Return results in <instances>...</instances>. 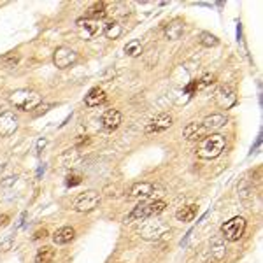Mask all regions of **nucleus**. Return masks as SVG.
<instances>
[{"label": "nucleus", "instance_id": "1", "mask_svg": "<svg viewBox=\"0 0 263 263\" xmlns=\"http://www.w3.org/2000/svg\"><path fill=\"white\" fill-rule=\"evenodd\" d=\"M225 146H227V139L221 133H211L206 135L198 144L197 154L202 160H212V158H218L223 153Z\"/></svg>", "mask_w": 263, "mask_h": 263}, {"label": "nucleus", "instance_id": "2", "mask_svg": "<svg viewBox=\"0 0 263 263\" xmlns=\"http://www.w3.org/2000/svg\"><path fill=\"white\" fill-rule=\"evenodd\" d=\"M9 102L19 111H33L41 106L43 97L33 90H16L9 95Z\"/></svg>", "mask_w": 263, "mask_h": 263}, {"label": "nucleus", "instance_id": "3", "mask_svg": "<svg viewBox=\"0 0 263 263\" xmlns=\"http://www.w3.org/2000/svg\"><path fill=\"white\" fill-rule=\"evenodd\" d=\"M246 225H248L246 223V219L240 218V216H235V218L225 221L223 227H221V237L228 242L239 240L246 232Z\"/></svg>", "mask_w": 263, "mask_h": 263}, {"label": "nucleus", "instance_id": "4", "mask_svg": "<svg viewBox=\"0 0 263 263\" xmlns=\"http://www.w3.org/2000/svg\"><path fill=\"white\" fill-rule=\"evenodd\" d=\"M140 237L146 240H160L164 239L165 235L170 233V228L167 225L160 223V221H151V223H146L143 228H140Z\"/></svg>", "mask_w": 263, "mask_h": 263}, {"label": "nucleus", "instance_id": "5", "mask_svg": "<svg viewBox=\"0 0 263 263\" xmlns=\"http://www.w3.org/2000/svg\"><path fill=\"white\" fill-rule=\"evenodd\" d=\"M100 202V193L95 190H88L85 193H81L74 202V209L77 212H90L98 206Z\"/></svg>", "mask_w": 263, "mask_h": 263}, {"label": "nucleus", "instance_id": "6", "mask_svg": "<svg viewBox=\"0 0 263 263\" xmlns=\"http://www.w3.org/2000/svg\"><path fill=\"white\" fill-rule=\"evenodd\" d=\"M53 62H55L58 69H69V67H72L77 62V53L74 49L62 46V48H56L55 53H53Z\"/></svg>", "mask_w": 263, "mask_h": 263}, {"label": "nucleus", "instance_id": "7", "mask_svg": "<svg viewBox=\"0 0 263 263\" xmlns=\"http://www.w3.org/2000/svg\"><path fill=\"white\" fill-rule=\"evenodd\" d=\"M172 127V116L167 114V112H161V114L154 116V118L146 125V133H160L165 132Z\"/></svg>", "mask_w": 263, "mask_h": 263}, {"label": "nucleus", "instance_id": "8", "mask_svg": "<svg viewBox=\"0 0 263 263\" xmlns=\"http://www.w3.org/2000/svg\"><path fill=\"white\" fill-rule=\"evenodd\" d=\"M18 130V116L7 111L0 114V137H9Z\"/></svg>", "mask_w": 263, "mask_h": 263}, {"label": "nucleus", "instance_id": "9", "mask_svg": "<svg viewBox=\"0 0 263 263\" xmlns=\"http://www.w3.org/2000/svg\"><path fill=\"white\" fill-rule=\"evenodd\" d=\"M156 191H164V190L151 185V183H135V185L130 188V197L132 198H149V197H154V195H161V193H156Z\"/></svg>", "mask_w": 263, "mask_h": 263}, {"label": "nucleus", "instance_id": "10", "mask_svg": "<svg viewBox=\"0 0 263 263\" xmlns=\"http://www.w3.org/2000/svg\"><path fill=\"white\" fill-rule=\"evenodd\" d=\"M77 28H79V33H81V37L85 41H91L93 37H97L100 32H102V27H100L98 22H95V19H79L77 22Z\"/></svg>", "mask_w": 263, "mask_h": 263}, {"label": "nucleus", "instance_id": "11", "mask_svg": "<svg viewBox=\"0 0 263 263\" xmlns=\"http://www.w3.org/2000/svg\"><path fill=\"white\" fill-rule=\"evenodd\" d=\"M216 104L221 107V109H232L233 106L237 104V95L232 88L223 86L216 91Z\"/></svg>", "mask_w": 263, "mask_h": 263}, {"label": "nucleus", "instance_id": "12", "mask_svg": "<svg viewBox=\"0 0 263 263\" xmlns=\"http://www.w3.org/2000/svg\"><path fill=\"white\" fill-rule=\"evenodd\" d=\"M148 218H151V207H149V204L140 202L132 209V212L125 218V221H127V223H132V221H144Z\"/></svg>", "mask_w": 263, "mask_h": 263}, {"label": "nucleus", "instance_id": "13", "mask_svg": "<svg viewBox=\"0 0 263 263\" xmlns=\"http://www.w3.org/2000/svg\"><path fill=\"white\" fill-rule=\"evenodd\" d=\"M183 135L186 140H202L207 135V130L202 123H188L183 130Z\"/></svg>", "mask_w": 263, "mask_h": 263}, {"label": "nucleus", "instance_id": "14", "mask_svg": "<svg viewBox=\"0 0 263 263\" xmlns=\"http://www.w3.org/2000/svg\"><path fill=\"white\" fill-rule=\"evenodd\" d=\"M164 33L169 41L181 39L183 33H185V23H183V19H172L170 23H167Z\"/></svg>", "mask_w": 263, "mask_h": 263}, {"label": "nucleus", "instance_id": "15", "mask_svg": "<svg viewBox=\"0 0 263 263\" xmlns=\"http://www.w3.org/2000/svg\"><path fill=\"white\" fill-rule=\"evenodd\" d=\"M121 119H123V116H121V112L118 109H109V111L104 112L102 125L106 130H116V128L121 125Z\"/></svg>", "mask_w": 263, "mask_h": 263}, {"label": "nucleus", "instance_id": "16", "mask_svg": "<svg viewBox=\"0 0 263 263\" xmlns=\"http://www.w3.org/2000/svg\"><path fill=\"white\" fill-rule=\"evenodd\" d=\"M74 237H76V230H74L72 227H62L53 233V242L58 246H64V244L72 242Z\"/></svg>", "mask_w": 263, "mask_h": 263}, {"label": "nucleus", "instance_id": "17", "mask_svg": "<svg viewBox=\"0 0 263 263\" xmlns=\"http://www.w3.org/2000/svg\"><path fill=\"white\" fill-rule=\"evenodd\" d=\"M106 91L102 90V88H91L90 91H88V95L85 97V104L88 107H98L100 104L106 102Z\"/></svg>", "mask_w": 263, "mask_h": 263}, {"label": "nucleus", "instance_id": "18", "mask_svg": "<svg viewBox=\"0 0 263 263\" xmlns=\"http://www.w3.org/2000/svg\"><path fill=\"white\" fill-rule=\"evenodd\" d=\"M202 125H204V128H206L207 132L219 130V128H223L225 125H227V116H223V114H211V116H207V118L202 121Z\"/></svg>", "mask_w": 263, "mask_h": 263}, {"label": "nucleus", "instance_id": "19", "mask_svg": "<svg viewBox=\"0 0 263 263\" xmlns=\"http://www.w3.org/2000/svg\"><path fill=\"white\" fill-rule=\"evenodd\" d=\"M107 14H109V7H107L106 2H97V4H93L90 9H88V18L95 19V22L106 18Z\"/></svg>", "mask_w": 263, "mask_h": 263}, {"label": "nucleus", "instance_id": "20", "mask_svg": "<svg viewBox=\"0 0 263 263\" xmlns=\"http://www.w3.org/2000/svg\"><path fill=\"white\" fill-rule=\"evenodd\" d=\"M211 254L214 260H223L225 254H227V244H225V239L223 237H216L212 239L211 242Z\"/></svg>", "mask_w": 263, "mask_h": 263}, {"label": "nucleus", "instance_id": "21", "mask_svg": "<svg viewBox=\"0 0 263 263\" xmlns=\"http://www.w3.org/2000/svg\"><path fill=\"white\" fill-rule=\"evenodd\" d=\"M197 212H198L197 206H185L175 212V218L179 221H183V223H190V221H193L197 218Z\"/></svg>", "mask_w": 263, "mask_h": 263}, {"label": "nucleus", "instance_id": "22", "mask_svg": "<svg viewBox=\"0 0 263 263\" xmlns=\"http://www.w3.org/2000/svg\"><path fill=\"white\" fill-rule=\"evenodd\" d=\"M53 260H55V249L49 248V246L41 248L35 254V261L37 263H51Z\"/></svg>", "mask_w": 263, "mask_h": 263}, {"label": "nucleus", "instance_id": "23", "mask_svg": "<svg viewBox=\"0 0 263 263\" xmlns=\"http://www.w3.org/2000/svg\"><path fill=\"white\" fill-rule=\"evenodd\" d=\"M79 160V154L76 153V149H69L64 154H60L58 161H60V167H74Z\"/></svg>", "mask_w": 263, "mask_h": 263}, {"label": "nucleus", "instance_id": "24", "mask_svg": "<svg viewBox=\"0 0 263 263\" xmlns=\"http://www.w3.org/2000/svg\"><path fill=\"white\" fill-rule=\"evenodd\" d=\"M198 43L204 46V48H216L219 44V39L211 32H202L198 37Z\"/></svg>", "mask_w": 263, "mask_h": 263}, {"label": "nucleus", "instance_id": "25", "mask_svg": "<svg viewBox=\"0 0 263 263\" xmlns=\"http://www.w3.org/2000/svg\"><path fill=\"white\" fill-rule=\"evenodd\" d=\"M143 51H144V48L139 41H130V43H127V46H125V53H127V56H130V58L140 56Z\"/></svg>", "mask_w": 263, "mask_h": 263}, {"label": "nucleus", "instance_id": "26", "mask_svg": "<svg viewBox=\"0 0 263 263\" xmlns=\"http://www.w3.org/2000/svg\"><path fill=\"white\" fill-rule=\"evenodd\" d=\"M104 32H106L107 39H118L121 32H123V28H121V25L118 22H109L106 25V28H104Z\"/></svg>", "mask_w": 263, "mask_h": 263}, {"label": "nucleus", "instance_id": "27", "mask_svg": "<svg viewBox=\"0 0 263 263\" xmlns=\"http://www.w3.org/2000/svg\"><path fill=\"white\" fill-rule=\"evenodd\" d=\"M239 197L242 198V200H248L249 197H251V191H253V188H251V185H249V181L248 179H244V181L240 183L239 185Z\"/></svg>", "mask_w": 263, "mask_h": 263}, {"label": "nucleus", "instance_id": "28", "mask_svg": "<svg viewBox=\"0 0 263 263\" xmlns=\"http://www.w3.org/2000/svg\"><path fill=\"white\" fill-rule=\"evenodd\" d=\"M149 207H151V218H153V216H158L165 211L167 204L164 202V200H154V202L149 204Z\"/></svg>", "mask_w": 263, "mask_h": 263}, {"label": "nucleus", "instance_id": "29", "mask_svg": "<svg viewBox=\"0 0 263 263\" xmlns=\"http://www.w3.org/2000/svg\"><path fill=\"white\" fill-rule=\"evenodd\" d=\"M19 62V55L18 53H9V55L2 56V64L7 65V67H14L16 64Z\"/></svg>", "mask_w": 263, "mask_h": 263}, {"label": "nucleus", "instance_id": "30", "mask_svg": "<svg viewBox=\"0 0 263 263\" xmlns=\"http://www.w3.org/2000/svg\"><path fill=\"white\" fill-rule=\"evenodd\" d=\"M104 193H106V197H109V198H116V197H119L121 195V190L118 186H106L104 188Z\"/></svg>", "mask_w": 263, "mask_h": 263}, {"label": "nucleus", "instance_id": "31", "mask_svg": "<svg viewBox=\"0 0 263 263\" xmlns=\"http://www.w3.org/2000/svg\"><path fill=\"white\" fill-rule=\"evenodd\" d=\"M212 83H214V76H212V74H206V76H204V77L197 83V88H200V90H202V88H206V86H209V85H212Z\"/></svg>", "mask_w": 263, "mask_h": 263}, {"label": "nucleus", "instance_id": "32", "mask_svg": "<svg viewBox=\"0 0 263 263\" xmlns=\"http://www.w3.org/2000/svg\"><path fill=\"white\" fill-rule=\"evenodd\" d=\"M77 185H81V175L79 174L67 175V186H77Z\"/></svg>", "mask_w": 263, "mask_h": 263}, {"label": "nucleus", "instance_id": "33", "mask_svg": "<svg viewBox=\"0 0 263 263\" xmlns=\"http://www.w3.org/2000/svg\"><path fill=\"white\" fill-rule=\"evenodd\" d=\"M112 12V16H128V7H125V6H121V4H116L114 6V11H111Z\"/></svg>", "mask_w": 263, "mask_h": 263}, {"label": "nucleus", "instance_id": "34", "mask_svg": "<svg viewBox=\"0 0 263 263\" xmlns=\"http://www.w3.org/2000/svg\"><path fill=\"white\" fill-rule=\"evenodd\" d=\"M12 240H14V237L12 235H9L7 239H4L2 242H0V249H2V251H9L11 246H12Z\"/></svg>", "mask_w": 263, "mask_h": 263}, {"label": "nucleus", "instance_id": "35", "mask_svg": "<svg viewBox=\"0 0 263 263\" xmlns=\"http://www.w3.org/2000/svg\"><path fill=\"white\" fill-rule=\"evenodd\" d=\"M46 235H48V232H46V230H37L35 232V235H33V239H41V237H46Z\"/></svg>", "mask_w": 263, "mask_h": 263}, {"label": "nucleus", "instance_id": "36", "mask_svg": "<svg viewBox=\"0 0 263 263\" xmlns=\"http://www.w3.org/2000/svg\"><path fill=\"white\" fill-rule=\"evenodd\" d=\"M44 146H46V140H44V139H41L39 143H37V153H41V149H43Z\"/></svg>", "mask_w": 263, "mask_h": 263}]
</instances>
